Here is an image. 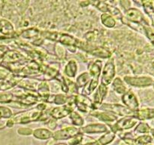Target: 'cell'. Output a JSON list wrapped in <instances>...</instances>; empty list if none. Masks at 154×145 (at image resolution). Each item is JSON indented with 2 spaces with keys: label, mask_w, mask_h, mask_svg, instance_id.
I'll return each instance as SVG.
<instances>
[{
  "label": "cell",
  "mask_w": 154,
  "mask_h": 145,
  "mask_svg": "<svg viewBox=\"0 0 154 145\" xmlns=\"http://www.w3.org/2000/svg\"><path fill=\"white\" fill-rule=\"evenodd\" d=\"M152 132H153V137H154V130H153V131H152Z\"/></svg>",
  "instance_id": "31"
},
{
  "label": "cell",
  "mask_w": 154,
  "mask_h": 145,
  "mask_svg": "<svg viewBox=\"0 0 154 145\" xmlns=\"http://www.w3.org/2000/svg\"><path fill=\"white\" fill-rule=\"evenodd\" d=\"M38 92L42 98H49V87L46 82H42L38 85Z\"/></svg>",
  "instance_id": "21"
},
{
  "label": "cell",
  "mask_w": 154,
  "mask_h": 145,
  "mask_svg": "<svg viewBox=\"0 0 154 145\" xmlns=\"http://www.w3.org/2000/svg\"><path fill=\"white\" fill-rule=\"evenodd\" d=\"M34 136L38 139L45 140V139H48L51 137H53V134L48 129L38 128L34 131Z\"/></svg>",
  "instance_id": "14"
},
{
  "label": "cell",
  "mask_w": 154,
  "mask_h": 145,
  "mask_svg": "<svg viewBox=\"0 0 154 145\" xmlns=\"http://www.w3.org/2000/svg\"><path fill=\"white\" fill-rule=\"evenodd\" d=\"M0 32L5 35H11L14 33L13 26L5 20L0 21Z\"/></svg>",
  "instance_id": "13"
},
{
  "label": "cell",
  "mask_w": 154,
  "mask_h": 145,
  "mask_svg": "<svg viewBox=\"0 0 154 145\" xmlns=\"http://www.w3.org/2000/svg\"><path fill=\"white\" fill-rule=\"evenodd\" d=\"M146 145H147V144H146Z\"/></svg>",
  "instance_id": "33"
},
{
  "label": "cell",
  "mask_w": 154,
  "mask_h": 145,
  "mask_svg": "<svg viewBox=\"0 0 154 145\" xmlns=\"http://www.w3.org/2000/svg\"><path fill=\"white\" fill-rule=\"evenodd\" d=\"M113 86H114V90L119 94H123L126 92V87L123 85V82L121 81L120 78H116L114 79V83H113Z\"/></svg>",
  "instance_id": "18"
},
{
  "label": "cell",
  "mask_w": 154,
  "mask_h": 145,
  "mask_svg": "<svg viewBox=\"0 0 154 145\" xmlns=\"http://www.w3.org/2000/svg\"><path fill=\"white\" fill-rule=\"evenodd\" d=\"M137 122H138V119L135 116H126L123 119L119 120L113 126L114 127L112 128V129H114L113 132L115 133V131L118 130H125L132 128L137 123Z\"/></svg>",
  "instance_id": "3"
},
{
  "label": "cell",
  "mask_w": 154,
  "mask_h": 145,
  "mask_svg": "<svg viewBox=\"0 0 154 145\" xmlns=\"http://www.w3.org/2000/svg\"><path fill=\"white\" fill-rule=\"evenodd\" d=\"M115 137V133L114 132H108V134H105L102 136V137L99 139L97 140L98 143H99V145H105L107 143H109L114 140V138Z\"/></svg>",
  "instance_id": "17"
},
{
  "label": "cell",
  "mask_w": 154,
  "mask_h": 145,
  "mask_svg": "<svg viewBox=\"0 0 154 145\" xmlns=\"http://www.w3.org/2000/svg\"><path fill=\"white\" fill-rule=\"evenodd\" d=\"M56 145H66V144H63V143H60V144H56Z\"/></svg>",
  "instance_id": "32"
},
{
  "label": "cell",
  "mask_w": 154,
  "mask_h": 145,
  "mask_svg": "<svg viewBox=\"0 0 154 145\" xmlns=\"http://www.w3.org/2000/svg\"><path fill=\"white\" fill-rule=\"evenodd\" d=\"M78 129L75 127H68L53 134V137L55 140H65L73 137L74 135L78 134Z\"/></svg>",
  "instance_id": "6"
},
{
  "label": "cell",
  "mask_w": 154,
  "mask_h": 145,
  "mask_svg": "<svg viewBox=\"0 0 154 145\" xmlns=\"http://www.w3.org/2000/svg\"><path fill=\"white\" fill-rule=\"evenodd\" d=\"M143 6L144 8L146 13L150 17L154 14V8L153 6V2L150 1H145L143 2Z\"/></svg>",
  "instance_id": "26"
},
{
  "label": "cell",
  "mask_w": 154,
  "mask_h": 145,
  "mask_svg": "<svg viewBox=\"0 0 154 145\" xmlns=\"http://www.w3.org/2000/svg\"><path fill=\"white\" fill-rule=\"evenodd\" d=\"M114 75H115V67H114V62L111 60L108 61L104 67L102 72V84L105 86L109 85L112 81Z\"/></svg>",
  "instance_id": "4"
},
{
  "label": "cell",
  "mask_w": 154,
  "mask_h": 145,
  "mask_svg": "<svg viewBox=\"0 0 154 145\" xmlns=\"http://www.w3.org/2000/svg\"><path fill=\"white\" fill-rule=\"evenodd\" d=\"M73 110L72 107V104H67L66 106L62 107H56L51 112V116L55 119H61L65 117L68 114L71 113V111Z\"/></svg>",
  "instance_id": "8"
},
{
  "label": "cell",
  "mask_w": 154,
  "mask_h": 145,
  "mask_svg": "<svg viewBox=\"0 0 154 145\" xmlns=\"http://www.w3.org/2000/svg\"><path fill=\"white\" fill-rule=\"evenodd\" d=\"M124 80L128 83L133 86L137 87H146V86H150L153 84V80L151 78L149 77H129L126 76Z\"/></svg>",
  "instance_id": "5"
},
{
  "label": "cell",
  "mask_w": 154,
  "mask_h": 145,
  "mask_svg": "<svg viewBox=\"0 0 154 145\" xmlns=\"http://www.w3.org/2000/svg\"><path fill=\"white\" fill-rule=\"evenodd\" d=\"M93 116L97 117L100 120L104 121V122H113L117 119V117L114 116H111V115L107 114L105 113H93Z\"/></svg>",
  "instance_id": "19"
},
{
  "label": "cell",
  "mask_w": 154,
  "mask_h": 145,
  "mask_svg": "<svg viewBox=\"0 0 154 145\" xmlns=\"http://www.w3.org/2000/svg\"><path fill=\"white\" fill-rule=\"evenodd\" d=\"M83 140V134L82 133H78L77 134L74 135L73 137H72L71 138H69V144L70 145H78Z\"/></svg>",
  "instance_id": "24"
},
{
  "label": "cell",
  "mask_w": 154,
  "mask_h": 145,
  "mask_svg": "<svg viewBox=\"0 0 154 145\" xmlns=\"http://www.w3.org/2000/svg\"><path fill=\"white\" fill-rule=\"evenodd\" d=\"M81 130L85 133H100L107 131L108 128L102 124H91L81 128Z\"/></svg>",
  "instance_id": "10"
},
{
  "label": "cell",
  "mask_w": 154,
  "mask_h": 145,
  "mask_svg": "<svg viewBox=\"0 0 154 145\" xmlns=\"http://www.w3.org/2000/svg\"><path fill=\"white\" fill-rule=\"evenodd\" d=\"M101 108L102 110H106L110 112L118 114L120 116H134L135 115V112H132V110L126 108V107H123V106L119 105V104H104L102 105Z\"/></svg>",
  "instance_id": "2"
},
{
  "label": "cell",
  "mask_w": 154,
  "mask_h": 145,
  "mask_svg": "<svg viewBox=\"0 0 154 145\" xmlns=\"http://www.w3.org/2000/svg\"><path fill=\"white\" fill-rule=\"evenodd\" d=\"M152 141V137L149 135H143L135 140V145H146Z\"/></svg>",
  "instance_id": "23"
},
{
  "label": "cell",
  "mask_w": 154,
  "mask_h": 145,
  "mask_svg": "<svg viewBox=\"0 0 154 145\" xmlns=\"http://www.w3.org/2000/svg\"><path fill=\"white\" fill-rule=\"evenodd\" d=\"M70 119L72 120V122L75 125H78V126H81L84 124V119H82L81 116L78 114L76 112H72L70 114Z\"/></svg>",
  "instance_id": "22"
},
{
  "label": "cell",
  "mask_w": 154,
  "mask_h": 145,
  "mask_svg": "<svg viewBox=\"0 0 154 145\" xmlns=\"http://www.w3.org/2000/svg\"><path fill=\"white\" fill-rule=\"evenodd\" d=\"M126 17L129 21H132L135 23H144L146 24V20L140 11L135 8H131L126 12Z\"/></svg>",
  "instance_id": "9"
},
{
  "label": "cell",
  "mask_w": 154,
  "mask_h": 145,
  "mask_svg": "<svg viewBox=\"0 0 154 145\" xmlns=\"http://www.w3.org/2000/svg\"><path fill=\"white\" fill-rule=\"evenodd\" d=\"M38 33V30L36 29H30V30H25L23 33H22V36L25 38H31L36 36Z\"/></svg>",
  "instance_id": "29"
},
{
  "label": "cell",
  "mask_w": 154,
  "mask_h": 145,
  "mask_svg": "<svg viewBox=\"0 0 154 145\" xmlns=\"http://www.w3.org/2000/svg\"><path fill=\"white\" fill-rule=\"evenodd\" d=\"M101 69H102V62L96 61L92 63L89 67V71L90 74L93 77V79L98 80L99 75L101 72Z\"/></svg>",
  "instance_id": "12"
},
{
  "label": "cell",
  "mask_w": 154,
  "mask_h": 145,
  "mask_svg": "<svg viewBox=\"0 0 154 145\" xmlns=\"http://www.w3.org/2000/svg\"><path fill=\"white\" fill-rule=\"evenodd\" d=\"M4 58L5 59L6 61H16L23 58V56L17 51H10L6 53L5 55H4Z\"/></svg>",
  "instance_id": "16"
},
{
  "label": "cell",
  "mask_w": 154,
  "mask_h": 145,
  "mask_svg": "<svg viewBox=\"0 0 154 145\" xmlns=\"http://www.w3.org/2000/svg\"><path fill=\"white\" fill-rule=\"evenodd\" d=\"M102 21L103 24H105L108 27H114L116 24L115 20L112 17H111L108 14H104L102 15Z\"/></svg>",
  "instance_id": "20"
},
{
  "label": "cell",
  "mask_w": 154,
  "mask_h": 145,
  "mask_svg": "<svg viewBox=\"0 0 154 145\" xmlns=\"http://www.w3.org/2000/svg\"><path fill=\"white\" fill-rule=\"evenodd\" d=\"M68 98L63 95H57L54 97V102L57 104H63L68 101Z\"/></svg>",
  "instance_id": "28"
},
{
  "label": "cell",
  "mask_w": 154,
  "mask_h": 145,
  "mask_svg": "<svg viewBox=\"0 0 154 145\" xmlns=\"http://www.w3.org/2000/svg\"><path fill=\"white\" fill-rule=\"evenodd\" d=\"M18 132L20 134H25V135H29L32 132V130L29 128H20L18 129Z\"/></svg>",
  "instance_id": "30"
},
{
  "label": "cell",
  "mask_w": 154,
  "mask_h": 145,
  "mask_svg": "<svg viewBox=\"0 0 154 145\" xmlns=\"http://www.w3.org/2000/svg\"><path fill=\"white\" fill-rule=\"evenodd\" d=\"M77 63L74 60H70L65 68V72L68 76L74 77L77 72Z\"/></svg>",
  "instance_id": "15"
},
{
  "label": "cell",
  "mask_w": 154,
  "mask_h": 145,
  "mask_svg": "<svg viewBox=\"0 0 154 145\" xmlns=\"http://www.w3.org/2000/svg\"><path fill=\"white\" fill-rule=\"evenodd\" d=\"M134 116L138 119H147L154 118V109H142V110H138L135 112Z\"/></svg>",
  "instance_id": "11"
},
{
  "label": "cell",
  "mask_w": 154,
  "mask_h": 145,
  "mask_svg": "<svg viewBox=\"0 0 154 145\" xmlns=\"http://www.w3.org/2000/svg\"><path fill=\"white\" fill-rule=\"evenodd\" d=\"M90 79V74H88L87 72H84V73L81 74L79 77L77 79V85H78L79 87L84 85L86 83H87V82Z\"/></svg>",
  "instance_id": "25"
},
{
  "label": "cell",
  "mask_w": 154,
  "mask_h": 145,
  "mask_svg": "<svg viewBox=\"0 0 154 145\" xmlns=\"http://www.w3.org/2000/svg\"><path fill=\"white\" fill-rule=\"evenodd\" d=\"M42 116V111L36 108L35 110H32L29 111H26L23 113H18L14 116L13 122L16 123H27L32 121L38 120Z\"/></svg>",
  "instance_id": "1"
},
{
  "label": "cell",
  "mask_w": 154,
  "mask_h": 145,
  "mask_svg": "<svg viewBox=\"0 0 154 145\" xmlns=\"http://www.w3.org/2000/svg\"><path fill=\"white\" fill-rule=\"evenodd\" d=\"M149 131H150V128H149L148 125L146 123H143V122L140 123L135 130V132L138 133H147Z\"/></svg>",
  "instance_id": "27"
},
{
  "label": "cell",
  "mask_w": 154,
  "mask_h": 145,
  "mask_svg": "<svg viewBox=\"0 0 154 145\" xmlns=\"http://www.w3.org/2000/svg\"><path fill=\"white\" fill-rule=\"evenodd\" d=\"M123 103L126 104L132 111H137L138 109V102L135 95L131 91L126 92L122 97Z\"/></svg>",
  "instance_id": "7"
}]
</instances>
